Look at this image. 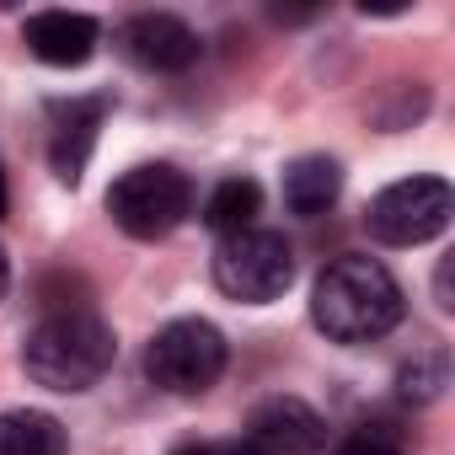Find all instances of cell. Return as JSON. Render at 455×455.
Wrapping results in <instances>:
<instances>
[{
	"instance_id": "6da1fadb",
	"label": "cell",
	"mask_w": 455,
	"mask_h": 455,
	"mask_svg": "<svg viewBox=\"0 0 455 455\" xmlns=\"http://www.w3.org/2000/svg\"><path fill=\"white\" fill-rule=\"evenodd\" d=\"M311 322L332 343H375L402 322V284L386 263L364 252H343L322 268L311 290Z\"/></svg>"
},
{
	"instance_id": "7a4b0ae2",
	"label": "cell",
	"mask_w": 455,
	"mask_h": 455,
	"mask_svg": "<svg viewBox=\"0 0 455 455\" xmlns=\"http://www.w3.org/2000/svg\"><path fill=\"white\" fill-rule=\"evenodd\" d=\"M118 359V338L97 311H60L28 332L22 370L49 391H92Z\"/></svg>"
},
{
	"instance_id": "3957f363",
	"label": "cell",
	"mask_w": 455,
	"mask_h": 455,
	"mask_svg": "<svg viewBox=\"0 0 455 455\" xmlns=\"http://www.w3.org/2000/svg\"><path fill=\"white\" fill-rule=\"evenodd\" d=\"M108 214L124 236L134 242H161L193 214V177L172 161H145L129 166L108 188Z\"/></svg>"
},
{
	"instance_id": "277c9868",
	"label": "cell",
	"mask_w": 455,
	"mask_h": 455,
	"mask_svg": "<svg viewBox=\"0 0 455 455\" xmlns=\"http://www.w3.org/2000/svg\"><path fill=\"white\" fill-rule=\"evenodd\" d=\"M295 279V247L279 236V231H236V236H220L214 247V284L231 295V300H247V306H268L290 290Z\"/></svg>"
},
{
	"instance_id": "5b68a950",
	"label": "cell",
	"mask_w": 455,
	"mask_h": 455,
	"mask_svg": "<svg viewBox=\"0 0 455 455\" xmlns=\"http://www.w3.org/2000/svg\"><path fill=\"white\" fill-rule=\"evenodd\" d=\"M145 375H150V386H161L172 396H204L225 375V338H220V327L198 322V316L166 322L150 338V348H145Z\"/></svg>"
},
{
	"instance_id": "8992f818",
	"label": "cell",
	"mask_w": 455,
	"mask_h": 455,
	"mask_svg": "<svg viewBox=\"0 0 455 455\" xmlns=\"http://www.w3.org/2000/svg\"><path fill=\"white\" fill-rule=\"evenodd\" d=\"M455 214V193L444 177H402L375 193L370 204V236L386 247H423L434 242Z\"/></svg>"
},
{
	"instance_id": "52a82bcc",
	"label": "cell",
	"mask_w": 455,
	"mask_h": 455,
	"mask_svg": "<svg viewBox=\"0 0 455 455\" xmlns=\"http://www.w3.org/2000/svg\"><path fill=\"white\" fill-rule=\"evenodd\" d=\"M118 44H124V54L140 70H156V76H182V70H193L204 60V38L182 17H172V12H140V17H129L124 33H118Z\"/></svg>"
},
{
	"instance_id": "ba28073f",
	"label": "cell",
	"mask_w": 455,
	"mask_h": 455,
	"mask_svg": "<svg viewBox=\"0 0 455 455\" xmlns=\"http://www.w3.org/2000/svg\"><path fill=\"white\" fill-rule=\"evenodd\" d=\"M258 455H322L327 450V423L311 402L300 396H263L247 418L242 434Z\"/></svg>"
},
{
	"instance_id": "9c48e42d",
	"label": "cell",
	"mask_w": 455,
	"mask_h": 455,
	"mask_svg": "<svg viewBox=\"0 0 455 455\" xmlns=\"http://www.w3.org/2000/svg\"><path fill=\"white\" fill-rule=\"evenodd\" d=\"M102 118H108V97H70V102L49 108V161H54L60 182H70V188L81 182Z\"/></svg>"
},
{
	"instance_id": "30bf717a",
	"label": "cell",
	"mask_w": 455,
	"mask_h": 455,
	"mask_svg": "<svg viewBox=\"0 0 455 455\" xmlns=\"http://www.w3.org/2000/svg\"><path fill=\"white\" fill-rule=\"evenodd\" d=\"M97 38H102L97 22L81 17V12H38V17H28V28H22L28 54L44 60V65H54V70L86 65V60L97 54Z\"/></svg>"
},
{
	"instance_id": "8fae6325",
	"label": "cell",
	"mask_w": 455,
	"mask_h": 455,
	"mask_svg": "<svg viewBox=\"0 0 455 455\" xmlns=\"http://www.w3.org/2000/svg\"><path fill=\"white\" fill-rule=\"evenodd\" d=\"M343 193V166L332 156H300L284 166V209L300 220H316L338 204Z\"/></svg>"
},
{
	"instance_id": "7c38bea8",
	"label": "cell",
	"mask_w": 455,
	"mask_h": 455,
	"mask_svg": "<svg viewBox=\"0 0 455 455\" xmlns=\"http://www.w3.org/2000/svg\"><path fill=\"white\" fill-rule=\"evenodd\" d=\"M263 214V188L252 177H220L204 198V225L220 236H236V231H252Z\"/></svg>"
},
{
	"instance_id": "4fadbf2b",
	"label": "cell",
	"mask_w": 455,
	"mask_h": 455,
	"mask_svg": "<svg viewBox=\"0 0 455 455\" xmlns=\"http://www.w3.org/2000/svg\"><path fill=\"white\" fill-rule=\"evenodd\" d=\"M0 455H70V439L60 418L17 407V412H0Z\"/></svg>"
},
{
	"instance_id": "5bb4252c",
	"label": "cell",
	"mask_w": 455,
	"mask_h": 455,
	"mask_svg": "<svg viewBox=\"0 0 455 455\" xmlns=\"http://www.w3.org/2000/svg\"><path fill=\"white\" fill-rule=\"evenodd\" d=\"M444 375H450L444 348H428V354H418L412 364H402L396 391H402V402H434V396H439V386H444Z\"/></svg>"
},
{
	"instance_id": "9a60e30c",
	"label": "cell",
	"mask_w": 455,
	"mask_h": 455,
	"mask_svg": "<svg viewBox=\"0 0 455 455\" xmlns=\"http://www.w3.org/2000/svg\"><path fill=\"white\" fill-rule=\"evenodd\" d=\"M332 455H407V444L391 423H359L332 444Z\"/></svg>"
},
{
	"instance_id": "2e32d148",
	"label": "cell",
	"mask_w": 455,
	"mask_h": 455,
	"mask_svg": "<svg viewBox=\"0 0 455 455\" xmlns=\"http://www.w3.org/2000/svg\"><path fill=\"white\" fill-rule=\"evenodd\" d=\"M172 455H258L247 439H204V444H182Z\"/></svg>"
},
{
	"instance_id": "e0dca14e",
	"label": "cell",
	"mask_w": 455,
	"mask_h": 455,
	"mask_svg": "<svg viewBox=\"0 0 455 455\" xmlns=\"http://www.w3.org/2000/svg\"><path fill=\"white\" fill-rule=\"evenodd\" d=\"M6 290H12V258H6V247H0V300H6Z\"/></svg>"
},
{
	"instance_id": "ac0fdd59",
	"label": "cell",
	"mask_w": 455,
	"mask_h": 455,
	"mask_svg": "<svg viewBox=\"0 0 455 455\" xmlns=\"http://www.w3.org/2000/svg\"><path fill=\"white\" fill-rule=\"evenodd\" d=\"M6 209H12V188H6V172H0V220H6Z\"/></svg>"
}]
</instances>
